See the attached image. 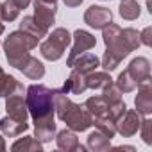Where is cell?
Wrapping results in <instances>:
<instances>
[{
  "mask_svg": "<svg viewBox=\"0 0 152 152\" xmlns=\"http://www.w3.org/2000/svg\"><path fill=\"white\" fill-rule=\"evenodd\" d=\"M100 63H102V68H104L106 72H113V70H115V68L120 64V61H118L115 56L107 54V52L104 54V57H102V61H100Z\"/></svg>",
  "mask_w": 152,
  "mask_h": 152,
  "instance_id": "4dcf8cb0",
  "label": "cell"
},
{
  "mask_svg": "<svg viewBox=\"0 0 152 152\" xmlns=\"http://www.w3.org/2000/svg\"><path fill=\"white\" fill-rule=\"evenodd\" d=\"M13 2H15V4H16V7L22 11V9H25V7L31 4V0H13Z\"/></svg>",
  "mask_w": 152,
  "mask_h": 152,
  "instance_id": "d6a6232c",
  "label": "cell"
},
{
  "mask_svg": "<svg viewBox=\"0 0 152 152\" xmlns=\"http://www.w3.org/2000/svg\"><path fill=\"white\" fill-rule=\"evenodd\" d=\"M118 13L124 20H136L140 18V13H141V7L136 0H122V4L118 7Z\"/></svg>",
  "mask_w": 152,
  "mask_h": 152,
  "instance_id": "7402d4cb",
  "label": "cell"
},
{
  "mask_svg": "<svg viewBox=\"0 0 152 152\" xmlns=\"http://www.w3.org/2000/svg\"><path fill=\"white\" fill-rule=\"evenodd\" d=\"M115 124H116V132H120V134L125 136V138H131V136H134V134L140 131L141 118H140V113H138V111L125 109Z\"/></svg>",
  "mask_w": 152,
  "mask_h": 152,
  "instance_id": "ba28073f",
  "label": "cell"
},
{
  "mask_svg": "<svg viewBox=\"0 0 152 152\" xmlns=\"http://www.w3.org/2000/svg\"><path fill=\"white\" fill-rule=\"evenodd\" d=\"M84 22L93 29H104L113 22V13L102 6H90L84 13Z\"/></svg>",
  "mask_w": 152,
  "mask_h": 152,
  "instance_id": "9c48e42d",
  "label": "cell"
},
{
  "mask_svg": "<svg viewBox=\"0 0 152 152\" xmlns=\"http://www.w3.org/2000/svg\"><path fill=\"white\" fill-rule=\"evenodd\" d=\"M27 129H29V124H27V122H20V120L11 118V116L0 118V131H2L6 136H9V138L20 136V134L25 132Z\"/></svg>",
  "mask_w": 152,
  "mask_h": 152,
  "instance_id": "e0dca14e",
  "label": "cell"
},
{
  "mask_svg": "<svg viewBox=\"0 0 152 152\" xmlns=\"http://www.w3.org/2000/svg\"><path fill=\"white\" fill-rule=\"evenodd\" d=\"M54 95L56 90H50L43 84H32L27 88L25 102L29 115L34 120V138L38 141H50L56 134L54 124Z\"/></svg>",
  "mask_w": 152,
  "mask_h": 152,
  "instance_id": "6da1fadb",
  "label": "cell"
},
{
  "mask_svg": "<svg viewBox=\"0 0 152 152\" xmlns=\"http://www.w3.org/2000/svg\"><path fill=\"white\" fill-rule=\"evenodd\" d=\"M111 83H113V79L106 72H91V73L86 75V86L93 88V90H104Z\"/></svg>",
  "mask_w": 152,
  "mask_h": 152,
  "instance_id": "44dd1931",
  "label": "cell"
},
{
  "mask_svg": "<svg viewBox=\"0 0 152 152\" xmlns=\"http://www.w3.org/2000/svg\"><path fill=\"white\" fill-rule=\"evenodd\" d=\"M88 148H91V150H95V152L109 150V148H111V140H109L104 132H100V131L97 129V131L90 132V136H88Z\"/></svg>",
  "mask_w": 152,
  "mask_h": 152,
  "instance_id": "ffe728a7",
  "label": "cell"
},
{
  "mask_svg": "<svg viewBox=\"0 0 152 152\" xmlns=\"http://www.w3.org/2000/svg\"><path fill=\"white\" fill-rule=\"evenodd\" d=\"M136 111L140 115H150L152 113V86L150 81H145L138 86V95L134 99Z\"/></svg>",
  "mask_w": 152,
  "mask_h": 152,
  "instance_id": "30bf717a",
  "label": "cell"
},
{
  "mask_svg": "<svg viewBox=\"0 0 152 152\" xmlns=\"http://www.w3.org/2000/svg\"><path fill=\"white\" fill-rule=\"evenodd\" d=\"M6 109H7V116L20 120V122H27L29 109H27V102L23 97V86L22 84L13 93H9L6 97Z\"/></svg>",
  "mask_w": 152,
  "mask_h": 152,
  "instance_id": "8992f818",
  "label": "cell"
},
{
  "mask_svg": "<svg viewBox=\"0 0 152 152\" xmlns=\"http://www.w3.org/2000/svg\"><path fill=\"white\" fill-rule=\"evenodd\" d=\"M84 106H86V109L90 111V115H91L93 118H109V102H107L102 95L88 99ZM113 122H115V120H113Z\"/></svg>",
  "mask_w": 152,
  "mask_h": 152,
  "instance_id": "9a60e30c",
  "label": "cell"
},
{
  "mask_svg": "<svg viewBox=\"0 0 152 152\" xmlns=\"http://www.w3.org/2000/svg\"><path fill=\"white\" fill-rule=\"evenodd\" d=\"M93 125H95L100 132H104L109 140L115 138V134H116V124H115L111 118H93Z\"/></svg>",
  "mask_w": 152,
  "mask_h": 152,
  "instance_id": "484cf974",
  "label": "cell"
},
{
  "mask_svg": "<svg viewBox=\"0 0 152 152\" xmlns=\"http://www.w3.org/2000/svg\"><path fill=\"white\" fill-rule=\"evenodd\" d=\"M116 88H118L122 93H131V91H134V90L138 88V84H136V81L129 75V72L125 70V72H122V73L118 75V79H116Z\"/></svg>",
  "mask_w": 152,
  "mask_h": 152,
  "instance_id": "d4e9b609",
  "label": "cell"
},
{
  "mask_svg": "<svg viewBox=\"0 0 152 152\" xmlns=\"http://www.w3.org/2000/svg\"><path fill=\"white\" fill-rule=\"evenodd\" d=\"M6 148V143H4V138L0 136V150H4Z\"/></svg>",
  "mask_w": 152,
  "mask_h": 152,
  "instance_id": "e575fe53",
  "label": "cell"
},
{
  "mask_svg": "<svg viewBox=\"0 0 152 152\" xmlns=\"http://www.w3.org/2000/svg\"><path fill=\"white\" fill-rule=\"evenodd\" d=\"M20 29L25 31V32H29V34H32L38 39H41V38H45L48 34V27H43L41 23H38L34 20V16H23V20L20 23Z\"/></svg>",
  "mask_w": 152,
  "mask_h": 152,
  "instance_id": "d6986e66",
  "label": "cell"
},
{
  "mask_svg": "<svg viewBox=\"0 0 152 152\" xmlns=\"http://www.w3.org/2000/svg\"><path fill=\"white\" fill-rule=\"evenodd\" d=\"M72 39H73V47H72V52H70V56H68V59H66V64H68V66H72L73 61L77 59L81 54L91 50V48L97 45L95 36L90 34L88 31H83V29H77V31H75L73 36H72Z\"/></svg>",
  "mask_w": 152,
  "mask_h": 152,
  "instance_id": "52a82bcc",
  "label": "cell"
},
{
  "mask_svg": "<svg viewBox=\"0 0 152 152\" xmlns=\"http://www.w3.org/2000/svg\"><path fill=\"white\" fill-rule=\"evenodd\" d=\"M18 70L25 75V77H29V79H32V81L41 79L43 75H45V66H43V63L38 61V59L32 57V56H29V57L20 64Z\"/></svg>",
  "mask_w": 152,
  "mask_h": 152,
  "instance_id": "2e32d148",
  "label": "cell"
},
{
  "mask_svg": "<svg viewBox=\"0 0 152 152\" xmlns=\"http://www.w3.org/2000/svg\"><path fill=\"white\" fill-rule=\"evenodd\" d=\"M129 75L136 81V84L140 86L145 81H150V63L147 57H136L131 61L129 68H127Z\"/></svg>",
  "mask_w": 152,
  "mask_h": 152,
  "instance_id": "8fae6325",
  "label": "cell"
},
{
  "mask_svg": "<svg viewBox=\"0 0 152 152\" xmlns=\"http://www.w3.org/2000/svg\"><path fill=\"white\" fill-rule=\"evenodd\" d=\"M20 86V83L13 77V75H7L2 66H0V97H7L9 93H13L16 88Z\"/></svg>",
  "mask_w": 152,
  "mask_h": 152,
  "instance_id": "cb8c5ba5",
  "label": "cell"
},
{
  "mask_svg": "<svg viewBox=\"0 0 152 152\" xmlns=\"http://www.w3.org/2000/svg\"><path fill=\"white\" fill-rule=\"evenodd\" d=\"M56 143H57V148L66 150V152H72V150H83V148H84V147L79 143V138L75 136V132H73L72 129H64V131L57 132Z\"/></svg>",
  "mask_w": 152,
  "mask_h": 152,
  "instance_id": "5bb4252c",
  "label": "cell"
},
{
  "mask_svg": "<svg viewBox=\"0 0 152 152\" xmlns=\"http://www.w3.org/2000/svg\"><path fill=\"white\" fill-rule=\"evenodd\" d=\"M102 97L109 102V104H113V102H118V100H122V91L116 88V84H109V86H106L104 90H102Z\"/></svg>",
  "mask_w": 152,
  "mask_h": 152,
  "instance_id": "83f0119b",
  "label": "cell"
},
{
  "mask_svg": "<svg viewBox=\"0 0 152 152\" xmlns=\"http://www.w3.org/2000/svg\"><path fill=\"white\" fill-rule=\"evenodd\" d=\"M45 38H47V39L41 43L39 52H41V56H43L45 59H48V61H57V59H61L63 54H64V50H66V47L72 43V34H70L66 29H63V27L54 29L52 34H47Z\"/></svg>",
  "mask_w": 152,
  "mask_h": 152,
  "instance_id": "277c9868",
  "label": "cell"
},
{
  "mask_svg": "<svg viewBox=\"0 0 152 152\" xmlns=\"http://www.w3.org/2000/svg\"><path fill=\"white\" fill-rule=\"evenodd\" d=\"M41 141H38L34 136H25V138H20L18 141H15L11 145V150L18 152V150H23V152H34V150H41Z\"/></svg>",
  "mask_w": 152,
  "mask_h": 152,
  "instance_id": "603a6c76",
  "label": "cell"
},
{
  "mask_svg": "<svg viewBox=\"0 0 152 152\" xmlns=\"http://www.w3.org/2000/svg\"><path fill=\"white\" fill-rule=\"evenodd\" d=\"M0 9H2V4H0Z\"/></svg>",
  "mask_w": 152,
  "mask_h": 152,
  "instance_id": "74e56055",
  "label": "cell"
},
{
  "mask_svg": "<svg viewBox=\"0 0 152 152\" xmlns=\"http://www.w3.org/2000/svg\"><path fill=\"white\" fill-rule=\"evenodd\" d=\"M41 2H48V4H56L57 0H41Z\"/></svg>",
  "mask_w": 152,
  "mask_h": 152,
  "instance_id": "d590c367",
  "label": "cell"
},
{
  "mask_svg": "<svg viewBox=\"0 0 152 152\" xmlns=\"http://www.w3.org/2000/svg\"><path fill=\"white\" fill-rule=\"evenodd\" d=\"M56 4L41 2V0H34V20L41 23L43 27H50L56 20Z\"/></svg>",
  "mask_w": 152,
  "mask_h": 152,
  "instance_id": "7c38bea8",
  "label": "cell"
},
{
  "mask_svg": "<svg viewBox=\"0 0 152 152\" xmlns=\"http://www.w3.org/2000/svg\"><path fill=\"white\" fill-rule=\"evenodd\" d=\"M63 2L68 6V7H77V6H81L84 0H63Z\"/></svg>",
  "mask_w": 152,
  "mask_h": 152,
  "instance_id": "836d02e7",
  "label": "cell"
},
{
  "mask_svg": "<svg viewBox=\"0 0 152 152\" xmlns=\"http://www.w3.org/2000/svg\"><path fill=\"white\" fill-rule=\"evenodd\" d=\"M102 31H104L102 38H104L106 52H107V54H111V56H115L118 61H122L124 57H127V56L132 52L131 47L127 45L124 34H122V29H120L118 25H115V23L111 22V23L106 25Z\"/></svg>",
  "mask_w": 152,
  "mask_h": 152,
  "instance_id": "5b68a950",
  "label": "cell"
},
{
  "mask_svg": "<svg viewBox=\"0 0 152 152\" xmlns=\"http://www.w3.org/2000/svg\"><path fill=\"white\" fill-rule=\"evenodd\" d=\"M140 131H141V138L147 145H152V122L148 118L141 120L140 124Z\"/></svg>",
  "mask_w": 152,
  "mask_h": 152,
  "instance_id": "f546056e",
  "label": "cell"
},
{
  "mask_svg": "<svg viewBox=\"0 0 152 152\" xmlns=\"http://www.w3.org/2000/svg\"><path fill=\"white\" fill-rule=\"evenodd\" d=\"M54 107L57 111L59 120H63L68 125V129H72L73 132H83V131H86V129H90L93 125V116L90 115L86 106L73 104L64 93L56 91Z\"/></svg>",
  "mask_w": 152,
  "mask_h": 152,
  "instance_id": "7a4b0ae2",
  "label": "cell"
},
{
  "mask_svg": "<svg viewBox=\"0 0 152 152\" xmlns=\"http://www.w3.org/2000/svg\"><path fill=\"white\" fill-rule=\"evenodd\" d=\"M38 41H39L38 38H34L32 34H29L22 29L11 32L4 41V52H6L9 64L15 68H20V64L31 56L29 52L38 45Z\"/></svg>",
  "mask_w": 152,
  "mask_h": 152,
  "instance_id": "3957f363",
  "label": "cell"
},
{
  "mask_svg": "<svg viewBox=\"0 0 152 152\" xmlns=\"http://www.w3.org/2000/svg\"><path fill=\"white\" fill-rule=\"evenodd\" d=\"M122 34H124L127 45L131 47V50H136L140 47V34H138V31H134V29H122Z\"/></svg>",
  "mask_w": 152,
  "mask_h": 152,
  "instance_id": "f1b7e54d",
  "label": "cell"
},
{
  "mask_svg": "<svg viewBox=\"0 0 152 152\" xmlns=\"http://www.w3.org/2000/svg\"><path fill=\"white\" fill-rule=\"evenodd\" d=\"M86 90H88V86H86V75H84V73H81V72H77V70H73V72H72V75L66 79L64 86H63L61 90H56V91L64 93V95H68V93H75V95H79V93H84Z\"/></svg>",
  "mask_w": 152,
  "mask_h": 152,
  "instance_id": "4fadbf2b",
  "label": "cell"
},
{
  "mask_svg": "<svg viewBox=\"0 0 152 152\" xmlns=\"http://www.w3.org/2000/svg\"><path fill=\"white\" fill-rule=\"evenodd\" d=\"M20 15V9L16 7V4L13 2V0H6V2L2 4V9H0V18H2L4 22H13L16 20Z\"/></svg>",
  "mask_w": 152,
  "mask_h": 152,
  "instance_id": "4316f807",
  "label": "cell"
},
{
  "mask_svg": "<svg viewBox=\"0 0 152 152\" xmlns=\"http://www.w3.org/2000/svg\"><path fill=\"white\" fill-rule=\"evenodd\" d=\"M99 64H100V59H99L95 54H86V52H84V54H81L77 59L73 61L72 68L77 70V72H81V73H84V75H88V73L95 72Z\"/></svg>",
  "mask_w": 152,
  "mask_h": 152,
  "instance_id": "ac0fdd59",
  "label": "cell"
},
{
  "mask_svg": "<svg viewBox=\"0 0 152 152\" xmlns=\"http://www.w3.org/2000/svg\"><path fill=\"white\" fill-rule=\"evenodd\" d=\"M2 32H4V23L0 22V36H2Z\"/></svg>",
  "mask_w": 152,
  "mask_h": 152,
  "instance_id": "8d00e7d4",
  "label": "cell"
},
{
  "mask_svg": "<svg viewBox=\"0 0 152 152\" xmlns=\"http://www.w3.org/2000/svg\"><path fill=\"white\" fill-rule=\"evenodd\" d=\"M140 43L150 47L152 45V27H145L141 32H140Z\"/></svg>",
  "mask_w": 152,
  "mask_h": 152,
  "instance_id": "1f68e13d",
  "label": "cell"
}]
</instances>
